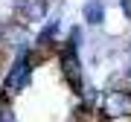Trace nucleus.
I'll return each instance as SVG.
<instances>
[{
	"label": "nucleus",
	"instance_id": "nucleus-1",
	"mask_svg": "<svg viewBox=\"0 0 131 122\" xmlns=\"http://www.w3.org/2000/svg\"><path fill=\"white\" fill-rule=\"evenodd\" d=\"M32 61H29V50L26 52H15V58L6 64L3 76H0V96L3 99H18L24 90L32 84Z\"/></svg>",
	"mask_w": 131,
	"mask_h": 122
},
{
	"label": "nucleus",
	"instance_id": "nucleus-3",
	"mask_svg": "<svg viewBox=\"0 0 131 122\" xmlns=\"http://www.w3.org/2000/svg\"><path fill=\"white\" fill-rule=\"evenodd\" d=\"M56 61H58V73L61 79L67 81V87H70V93L79 96L82 87H84V64H82V55L73 50H56Z\"/></svg>",
	"mask_w": 131,
	"mask_h": 122
},
{
	"label": "nucleus",
	"instance_id": "nucleus-2",
	"mask_svg": "<svg viewBox=\"0 0 131 122\" xmlns=\"http://www.w3.org/2000/svg\"><path fill=\"white\" fill-rule=\"evenodd\" d=\"M99 122H119V119H131V87H111L102 93L99 102Z\"/></svg>",
	"mask_w": 131,
	"mask_h": 122
},
{
	"label": "nucleus",
	"instance_id": "nucleus-11",
	"mask_svg": "<svg viewBox=\"0 0 131 122\" xmlns=\"http://www.w3.org/2000/svg\"><path fill=\"white\" fill-rule=\"evenodd\" d=\"M67 122H88V113H70V116H67Z\"/></svg>",
	"mask_w": 131,
	"mask_h": 122
},
{
	"label": "nucleus",
	"instance_id": "nucleus-4",
	"mask_svg": "<svg viewBox=\"0 0 131 122\" xmlns=\"http://www.w3.org/2000/svg\"><path fill=\"white\" fill-rule=\"evenodd\" d=\"M50 18V0H12V20L24 26L44 23Z\"/></svg>",
	"mask_w": 131,
	"mask_h": 122
},
{
	"label": "nucleus",
	"instance_id": "nucleus-5",
	"mask_svg": "<svg viewBox=\"0 0 131 122\" xmlns=\"http://www.w3.org/2000/svg\"><path fill=\"white\" fill-rule=\"evenodd\" d=\"M61 26H64V23H61V15H50V18L41 23V29L35 32V38H32V47H35V50L50 52V55L56 58V47H58Z\"/></svg>",
	"mask_w": 131,
	"mask_h": 122
},
{
	"label": "nucleus",
	"instance_id": "nucleus-8",
	"mask_svg": "<svg viewBox=\"0 0 131 122\" xmlns=\"http://www.w3.org/2000/svg\"><path fill=\"white\" fill-rule=\"evenodd\" d=\"M0 122H20L12 108V99H3V96H0Z\"/></svg>",
	"mask_w": 131,
	"mask_h": 122
},
{
	"label": "nucleus",
	"instance_id": "nucleus-9",
	"mask_svg": "<svg viewBox=\"0 0 131 122\" xmlns=\"http://www.w3.org/2000/svg\"><path fill=\"white\" fill-rule=\"evenodd\" d=\"M117 6H119V12H122V18L131 23V0H117Z\"/></svg>",
	"mask_w": 131,
	"mask_h": 122
},
{
	"label": "nucleus",
	"instance_id": "nucleus-6",
	"mask_svg": "<svg viewBox=\"0 0 131 122\" xmlns=\"http://www.w3.org/2000/svg\"><path fill=\"white\" fill-rule=\"evenodd\" d=\"M105 15H108L105 0H84L82 3V20H84V26H102L105 23Z\"/></svg>",
	"mask_w": 131,
	"mask_h": 122
},
{
	"label": "nucleus",
	"instance_id": "nucleus-10",
	"mask_svg": "<svg viewBox=\"0 0 131 122\" xmlns=\"http://www.w3.org/2000/svg\"><path fill=\"white\" fill-rule=\"evenodd\" d=\"M6 35H9V20L0 18V41H6Z\"/></svg>",
	"mask_w": 131,
	"mask_h": 122
},
{
	"label": "nucleus",
	"instance_id": "nucleus-7",
	"mask_svg": "<svg viewBox=\"0 0 131 122\" xmlns=\"http://www.w3.org/2000/svg\"><path fill=\"white\" fill-rule=\"evenodd\" d=\"M58 47H61V50L82 52V47H84V29H82L79 23H73L70 29H67V38H64V41H58ZM58 47H56V50H58Z\"/></svg>",
	"mask_w": 131,
	"mask_h": 122
}]
</instances>
